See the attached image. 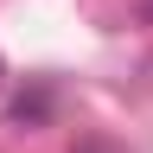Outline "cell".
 <instances>
[{"label":"cell","mask_w":153,"mask_h":153,"mask_svg":"<svg viewBox=\"0 0 153 153\" xmlns=\"http://www.w3.org/2000/svg\"><path fill=\"white\" fill-rule=\"evenodd\" d=\"M70 153H115V147H108V140H96V134H89V140H76Z\"/></svg>","instance_id":"obj_2"},{"label":"cell","mask_w":153,"mask_h":153,"mask_svg":"<svg viewBox=\"0 0 153 153\" xmlns=\"http://www.w3.org/2000/svg\"><path fill=\"white\" fill-rule=\"evenodd\" d=\"M0 89H7V64H0Z\"/></svg>","instance_id":"obj_4"},{"label":"cell","mask_w":153,"mask_h":153,"mask_svg":"<svg viewBox=\"0 0 153 153\" xmlns=\"http://www.w3.org/2000/svg\"><path fill=\"white\" fill-rule=\"evenodd\" d=\"M51 115H57V89H51V76H32V83L13 96V108H7V128H45Z\"/></svg>","instance_id":"obj_1"},{"label":"cell","mask_w":153,"mask_h":153,"mask_svg":"<svg viewBox=\"0 0 153 153\" xmlns=\"http://www.w3.org/2000/svg\"><path fill=\"white\" fill-rule=\"evenodd\" d=\"M140 19H147V26H153V0H140Z\"/></svg>","instance_id":"obj_3"}]
</instances>
